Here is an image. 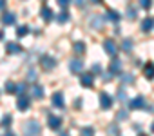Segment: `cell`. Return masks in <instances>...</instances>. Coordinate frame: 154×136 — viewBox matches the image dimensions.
<instances>
[{
    "mask_svg": "<svg viewBox=\"0 0 154 136\" xmlns=\"http://www.w3.org/2000/svg\"><path fill=\"white\" fill-rule=\"evenodd\" d=\"M80 82H82V85L84 87H93V75H82V78H80Z\"/></svg>",
    "mask_w": 154,
    "mask_h": 136,
    "instance_id": "17",
    "label": "cell"
},
{
    "mask_svg": "<svg viewBox=\"0 0 154 136\" xmlns=\"http://www.w3.org/2000/svg\"><path fill=\"white\" fill-rule=\"evenodd\" d=\"M58 2V6H62V8H67L69 4H71V0H56Z\"/></svg>",
    "mask_w": 154,
    "mask_h": 136,
    "instance_id": "31",
    "label": "cell"
},
{
    "mask_svg": "<svg viewBox=\"0 0 154 136\" xmlns=\"http://www.w3.org/2000/svg\"><path fill=\"white\" fill-rule=\"evenodd\" d=\"M53 105H54V107H58V109H62V107L65 105L62 93H54V94H53Z\"/></svg>",
    "mask_w": 154,
    "mask_h": 136,
    "instance_id": "14",
    "label": "cell"
},
{
    "mask_svg": "<svg viewBox=\"0 0 154 136\" xmlns=\"http://www.w3.org/2000/svg\"><path fill=\"white\" fill-rule=\"evenodd\" d=\"M140 6H141L143 9H149V8L152 6V0H140Z\"/></svg>",
    "mask_w": 154,
    "mask_h": 136,
    "instance_id": "25",
    "label": "cell"
},
{
    "mask_svg": "<svg viewBox=\"0 0 154 136\" xmlns=\"http://www.w3.org/2000/svg\"><path fill=\"white\" fill-rule=\"evenodd\" d=\"M103 49H105V53H107L109 56H116V54H118V45H116V42H114L112 38H107V40L103 42Z\"/></svg>",
    "mask_w": 154,
    "mask_h": 136,
    "instance_id": "3",
    "label": "cell"
},
{
    "mask_svg": "<svg viewBox=\"0 0 154 136\" xmlns=\"http://www.w3.org/2000/svg\"><path fill=\"white\" fill-rule=\"evenodd\" d=\"M26 87H27V84H24V82H22V84H18V85H17V94H24Z\"/></svg>",
    "mask_w": 154,
    "mask_h": 136,
    "instance_id": "28",
    "label": "cell"
},
{
    "mask_svg": "<svg viewBox=\"0 0 154 136\" xmlns=\"http://www.w3.org/2000/svg\"><path fill=\"white\" fill-rule=\"evenodd\" d=\"M6 91L8 93H17V84L15 82H8L6 84Z\"/></svg>",
    "mask_w": 154,
    "mask_h": 136,
    "instance_id": "22",
    "label": "cell"
},
{
    "mask_svg": "<svg viewBox=\"0 0 154 136\" xmlns=\"http://www.w3.org/2000/svg\"><path fill=\"white\" fill-rule=\"evenodd\" d=\"M15 22H17V15H15V13H11V11H9V13H6V15L2 17V24H6V26H13Z\"/></svg>",
    "mask_w": 154,
    "mask_h": 136,
    "instance_id": "13",
    "label": "cell"
},
{
    "mask_svg": "<svg viewBox=\"0 0 154 136\" xmlns=\"http://www.w3.org/2000/svg\"><path fill=\"white\" fill-rule=\"evenodd\" d=\"M93 73H96V75L102 73V65H100V63H94V65H93Z\"/></svg>",
    "mask_w": 154,
    "mask_h": 136,
    "instance_id": "32",
    "label": "cell"
},
{
    "mask_svg": "<svg viewBox=\"0 0 154 136\" xmlns=\"http://www.w3.org/2000/svg\"><path fill=\"white\" fill-rule=\"evenodd\" d=\"M31 94H33L35 98H44V87H42L40 84H33V85H31Z\"/></svg>",
    "mask_w": 154,
    "mask_h": 136,
    "instance_id": "12",
    "label": "cell"
},
{
    "mask_svg": "<svg viewBox=\"0 0 154 136\" xmlns=\"http://www.w3.org/2000/svg\"><path fill=\"white\" fill-rule=\"evenodd\" d=\"M138 136H147V134H138Z\"/></svg>",
    "mask_w": 154,
    "mask_h": 136,
    "instance_id": "40",
    "label": "cell"
},
{
    "mask_svg": "<svg viewBox=\"0 0 154 136\" xmlns=\"http://www.w3.org/2000/svg\"><path fill=\"white\" fill-rule=\"evenodd\" d=\"M107 17H109L111 20H114V22H118V20H120V15H118L116 11H109V13H107Z\"/></svg>",
    "mask_w": 154,
    "mask_h": 136,
    "instance_id": "26",
    "label": "cell"
},
{
    "mask_svg": "<svg viewBox=\"0 0 154 136\" xmlns=\"http://www.w3.org/2000/svg\"><path fill=\"white\" fill-rule=\"evenodd\" d=\"M47 125H49L53 131H58V129H60V125H62V118H60V116L51 114V116H49V120H47Z\"/></svg>",
    "mask_w": 154,
    "mask_h": 136,
    "instance_id": "7",
    "label": "cell"
},
{
    "mask_svg": "<svg viewBox=\"0 0 154 136\" xmlns=\"http://www.w3.org/2000/svg\"><path fill=\"white\" fill-rule=\"evenodd\" d=\"M100 105H102V109H109L112 105V98L107 93H102L100 94Z\"/></svg>",
    "mask_w": 154,
    "mask_h": 136,
    "instance_id": "9",
    "label": "cell"
},
{
    "mask_svg": "<svg viewBox=\"0 0 154 136\" xmlns=\"http://www.w3.org/2000/svg\"><path fill=\"white\" fill-rule=\"evenodd\" d=\"M145 107V98L143 96H136L134 100L129 102V109H143Z\"/></svg>",
    "mask_w": 154,
    "mask_h": 136,
    "instance_id": "6",
    "label": "cell"
},
{
    "mask_svg": "<svg viewBox=\"0 0 154 136\" xmlns=\"http://www.w3.org/2000/svg\"><path fill=\"white\" fill-rule=\"evenodd\" d=\"M17 107H18V111H27V109L31 107V98H29L27 94H18Z\"/></svg>",
    "mask_w": 154,
    "mask_h": 136,
    "instance_id": "4",
    "label": "cell"
},
{
    "mask_svg": "<svg viewBox=\"0 0 154 136\" xmlns=\"http://www.w3.org/2000/svg\"><path fill=\"white\" fill-rule=\"evenodd\" d=\"M40 17H42L45 22H49V20H53V17H54V15H53L51 8H42V9H40Z\"/></svg>",
    "mask_w": 154,
    "mask_h": 136,
    "instance_id": "16",
    "label": "cell"
},
{
    "mask_svg": "<svg viewBox=\"0 0 154 136\" xmlns=\"http://www.w3.org/2000/svg\"><path fill=\"white\" fill-rule=\"evenodd\" d=\"M122 47H123V51H131V49H132V42H131V40H123Z\"/></svg>",
    "mask_w": 154,
    "mask_h": 136,
    "instance_id": "27",
    "label": "cell"
},
{
    "mask_svg": "<svg viewBox=\"0 0 154 136\" xmlns=\"http://www.w3.org/2000/svg\"><path fill=\"white\" fill-rule=\"evenodd\" d=\"M69 71L71 73H82L84 71V62L80 58H72L69 62Z\"/></svg>",
    "mask_w": 154,
    "mask_h": 136,
    "instance_id": "5",
    "label": "cell"
},
{
    "mask_svg": "<svg viewBox=\"0 0 154 136\" xmlns=\"http://www.w3.org/2000/svg\"><path fill=\"white\" fill-rule=\"evenodd\" d=\"M143 75H145L147 80H152L154 78V63L152 62H149V63L143 65Z\"/></svg>",
    "mask_w": 154,
    "mask_h": 136,
    "instance_id": "10",
    "label": "cell"
},
{
    "mask_svg": "<svg viewBox=\"0 0 154 136\" xmlns=\"http://www.w3.org/2000/svg\"><path fill=\"white\" fill-rule=\"evenodd\" d=\"M27 33H29V27H27V26H20V27L17 29V35H18V36H26Z\"/></svg>",
    "mask_w": 154,
    "mask_h": 136,
    "instance_id": "20",
    "label": "cell"
},
{
    "mask_svg": "<svg viewBox=\"0 0 154 136\" xmlns=\"http://www.w3.org/2000/svg\"><path fill=\"white\" fill-rule=\"evenodd\" d=\"M91 2H93V4H100V2H102V0H91Z\"/></svg>",
    "mask_w": 154,
    "mask_h": 136,
    "instance_id": "36",
    "label": "cell"
},
{
    "mask_svg": "<svg viewBox=\"0 0 154 136\" xmlns=\"http://www.w3.org/2000/svg\"><path fill=\"white\" fill-rule=\"evenodd\" d=\"M91 22H93V27H94V29H98V27L102 29V27H103V22H105V18H103V17H94Z\"/></svg>",
    "mask_w": 154,
    "mask_h": 136,
    "instance_id": "19",
    "label": "cell"
},
{
    "mask_svg": "<svg viewBox=\"0 0 154 136\" xmlns=\"http://www.w3.org/2000/svg\"><path fill=\"white\" fill-rule=\"evenodd\" d=\"M62 136H67V134H65V132H62Z\"/></svg>",
    "mask_w": 154,
    "mask_h": 136,
    "instance_id": "39",
    "label": "cell"
},
{
    "mask_svg": "<svg viewBox=\"0 0 154 136\" xmlns=\"http://www.w3.org/2000/svg\"><path fill=\"white\" fill-rule=\"evenodd\" d=\"M109 71H111V75H120L122 73V62L114 56V60L111 62V65H109Z\"/></svg>",
    "mask_w": 154,
    "mask_h": 136,
    "instance_id": "8",
    "label": "cell"
},
{
    "mask_svg": "<svg viewBox=\"0 0 154 136\" xmlns=\"http://www.w3.org/2000/svg\"><path fill=\"white\" fill-rule=\"evenodd\" d=\"M4 136H17V134H15V132H11V131H9V132H6V134H4Z\"/></svg>",
    "mask_w": 154,
    "mask_h": 136,
    "instance_id": "35",
    "label": "cell"
},
{
    "mask_svg": "<svg viewBox=\"0 0 154 136\" xmlns=\"http://www.w3.org/2000/svg\"><path fill=\"white\" fill-rule=\"evenodd\" d=\"M38 132H40V123H38L36 120H31V122L24 127V134H26V136H38Z\"/></svg>",
    "mask_w": 154,
    "mask_h": 136,
    "instance_id": "2",
    "label": "cell"
},
{
    "mask_svg": "<svg viewBox=\"0 0 154 136\" xmlns=\"http://www.w3.org/2000/svg\"><path fill=\"white\" fill-rule=\"evenodd\" d=\"M154 29V18H145L143 22H141V31L143 33H149V31H152Z\"/></svg>",
    "mask_w": 154,
    "mask_h": 136,
    "instance_id": "15",
    "label": "cell"
},
{
    "mask_svg": "<svg viewBox=\"0 0 154 136\" xmlns=\"http://www.w3.org/2000/svg\"><path fill=\"white\" fill-rule=\"evenodd\" d=\"M6 8V0H0V9H4Z\"/></svg>",
    "mask_w": 154,
    "mask_h": 136,
    "instance_id": "34",
    "label": "cell"
},
{
    "mask_svg": "<svg viewBox=\"0 0 154 136\" xmlns=\"http://www.w3.org/2000/svg\"><path fill=\"white\" fill-rule=\"evenodd\" d=\"M132 80H134L132 75H123V84H132Z\"/></svg>",
    "mask_w": 154,
    "mask_h": 136,
    "instance_id": "30",
    "label": "cell"
},
{
    "mask_svg": "<svg viewBox=\"0 0 154 136\" xmlns=\"http://www.w3.org/2000/svg\"><path fill=\"white\" fill-rule=\"evenodd\" d=\"M136 17H138V13H136V9H134V8H129V9H127V18H131V20H134Z\"/></svg>",
    "mask_w": 154,
    "mask_h": 136,
    "instance_id": "23",
    "label": "cell"
},
{
    "mask_svg": "<svg viewBox=\"0 0 154 136\" xmlns=\"http://www.w3.org/2000/svg\"><path fill=\"white\" fill-rule=\"evenodd\" d=\"M150 129H152V132H154V123H152V127H150Z\"/></svg>",
    "mask_w": 154,
    "mask_h": 136,
    "instance_id": "38",
    "label": "cell"
},
{
    "mask_svg": "<svg viewBox=\"0 0 154 136\" xmlns=\"http://www.w3.org/2000/svg\"><path fill=\"white\" fill-rule=\"evenodd\" d=\"M11 120H13V118L8 114V116H4V120H2V123H0V125H2V127H9V125H11Z\"/></svg>",
    "mask_w": 154,
    "mask_h": 136,
    "instance_id": "24",
    "label": "cell"
},
{
    "mask_svg": "<svg viewBox=\"0 0 154 136\" xmlns=\"http://www.w3.org/2000/svg\"><path fill=\"white\" fill-rule=\"evenodd\" d=\"M6 51H8L9 54H18V53H22V47H20L17 42H9V44L6 45Z\"/></svg>",
    "mask_w": 154,
    "mask_h": 136,
    "instance_id": "11",
    "label": "cell"
},
{
    "mask_svg": "<svg viewBox=\"0 0 154 136\" xmlns=\"http://www.w3.org/2000/svg\"><path fill=\"white\" fill-rule=\"evenodd\" d=\"M72 49H74V53H78V54H84L87 47H85V44H84V42H74Z\"/></svg>",
    "mask_w": 154,
    "mask_h": 136,
    "instance_id": "18",
    "label": "cell"
},
{
    "mask_svg": "<svg viewBox=\"0 0 154 136\" xmlns=\"http://www.w3.org/2000/svg\"><path fill=\"white\" fill-rule=\"evenodd\" d=\"M109 134H114V136H116V134H118V127H111V129H109Z\"/></svg>",
    "mask_w": 154,
    "mask_h": 136,
    "instance_id": "33",
    "label": "cell"
},
{
    "mask_svg": "<svg viewBox=\"0 0 154 136\" xmlns=\"http://www.w3.org/2000/svg\"><path fill=\"white\" fill-rule=\"evenodd\" d=\"M94 134V131L91 129V127H85V129H82V136H93Z\"/></svg>",
    "mask_w": 154,
    "mask_h": 136,
    "instance_id": "29",
    "label": "cell"
},
{
    "mask_svg": "<svg viewBox=\"0 0 154 136\" xmlns=\"http://www.w3.org/2000/svg\"><path fill=\"white\" fill-rule=\"evenodd\" d=\"M56 20H58V22H62V24H63V22H67V20H69V15H67V11H62V13L56 17Z\"/></svg>",
    "mask_w": 154,
    "mask_h": 136,
    "instance_id": "21",
    "label": "cell"
},
{
    "mask_svg": "<svg viewBox=\"0 0 154 136\" xmlns=\"http://www.w3.org/2000/svg\"><path fill=\"white\" fill-rule=\"evenodd\" d=\"M40 63H42V67L44 69H47V71H51V69H54L56 67V58H53L51 54H42L40 56Z\"/></svg>",
    "mask_w": 154,
    "mask_h": 136,
    "instance_id": "1",
    "label": "cell"
},
{
    "mask_svg": "<svg viewBox=\"0 0 154 136\" xmlns=\"http://www.w3.org/2000/svg\"><path fill=\"white\" fill-rule=\"evenodd\" d=\"M2 38H4V33H2V31H0V40H2Z\"/></svg>",
    "mask_w": 154,
    "mask_h": 136,
    "instance_id": "37",
    "label": "cell"
}]
</instances>
